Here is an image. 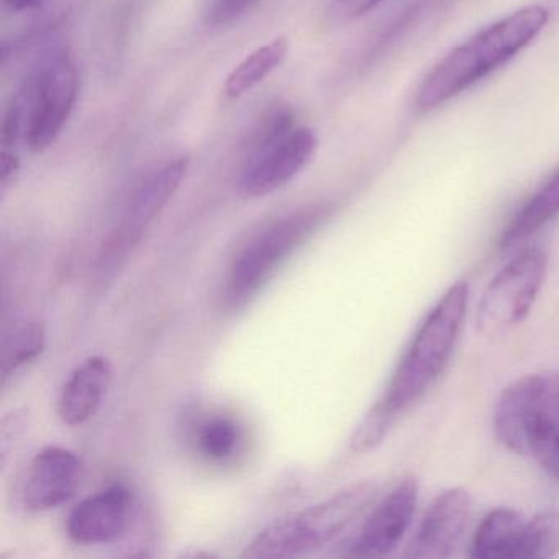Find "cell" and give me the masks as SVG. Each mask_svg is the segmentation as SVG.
<instances>
[{
	"label": "cell",
	"instance_id": "1",
	"mask_svg": "<svg viewBox=\"0 0 559 559\" xmlns=\"http://www.w3.org/2000/svg\"><path fill=\"white\" fill-rule=\"evenodd\" d=\"M548 22V9L533 4L477 32L425 76L415 93V106L428 112L460 96L530 47Z\"/></svg>",
	"mask_w": 559,
	"mask_h": 559
},
{
	"label": "cell",
	"instance_id": "2",
	"mask_svg": "<svg viewBox=\"0 0 559 559\" xmlns=\"http://www.w3.org/2000/svg\"><path fill=\"white\" fill-rule=\"evenodd\" d=\"M467 297L466 283L453 284L418 326L385 394L379 399L392 414L397 415L417 402L447 368L466 316Z\"/></svg>",
	"mask_w": 559,
	"mask_h": 559
},
{
	"label": "cell",
	"instance_id": "3",
	"mask_svg": "<svg viewBox=\"0 0 559 559\" xmlns=\"http://www.w3.org/2000/svg\"><path fill=\"white\" fill-rule=\"evenodd\" d=\"M376 493V484H355L317 506L277 520L248 545L243 558H293L317 551L371 506Z\"/></svg>",
	"mask_w": 559,
	"mask_h": 559
},
{
	"label": "cell",
	"instance_id": "4",
	"mask_svg": "<svg viewBox=\"0 0 559 559\" xmlns=\"http://www.w3.org/2000/svg\"><path fill=\"white\" fill-rule=\"evenodd\" d=\"M548 254L528 248L507 263L484 290L477 306V329L497 338L523 322L545 283Z\"/></svg>",
	"mask_w": 559,
	"mask_h": 559
},
{
	"label": "cell",
	"instance_id": "5",
	"mask_svg": "<svg viewBox=\"0 0 559 559\" xmlns=\"http://www.w3.org/2000/svg\"><path fill=\"white\" fill-rule=\"evenodd\" d=\"M326 207H307L264 228L235 258L231 264V299L241 300L257 293L280 264L304 243L325 221Z\"/></svg>",
	"mask_w": 559,
	"mask_h": 559
},
{
	"label": "cell",
	"instance_id": "6",
	"mask_svg": "<svg viewBox=\"0 0 559 559\" xmlns=\"http://www.w3.org/2000/svg\"><path fill=\"white\" fill-rule=\"evenodd\" d=\"M80 91L76 64L60 53L44 64L27 84V96L19 97L25 112V142L28 150L41 153L57 142L73 114Z\"/></svg>",
	"mask_w": 559,
	"mask_h": 559
},
{
	"label": "cell",
	"instance_id": "7",
	"mask_svg": "<svg viewBox=\"0 0 559 559\" xmlns=\"http://www.w3.org/2000/svg\"><path fill=\"white\" fill-rule=\"evenodd\" d=\"M319 139L309 127H294L273 142L251 150L238 189L247 198L273 194L293 181L316 155Z\"/></svg>",
	"mask_w": 559,
	"mask_h": 559
},
{
	"label": "cell",
	"instance_id": "8",
	"mask_svg": "<svg viewBox=\"0 0 559 559\" xmlns=\"http://www.w3.org/2000/svg\"><path fill=\"white\" fill-rule=\"evenodd\" d=\"M417 502L418 483L408 474L374 507L346 556L384 558L391 555L411 528Z\"/></svg>",
	"mask_w": 559,
	"mask_h": 559
},
{
	"label": "cell",
	"instance_id": "9",
	"mask_svg": "<svg viewBox=\"0 0 559 559\" xmlns=\"http://www.w3.org/2000/svg\"><path fill=\"white\" fill-rule=\"evenodd\" d=\"M469 493L464 489H448L428 506L414 536L405 548V558H450L463 539L471 519Z\"/></svg>",
	"mask_w": 559,
	"mask_h": 559
},
{
	"label": "cell",
	"instance_id": "10",
	"mask_svg": "<svg viewBox=\"0 0 559 559\" xmlns=\"http://www.w3.org/2000/svg\"><path fill=\"white\" fill-rule=\"evenodd\" d=\"M132 513V493L123 486L107 487L78 503L68 516L71 539L81 545H104L126 533Z\"/></svg>",
	"mask_w": 559,
	"mask_h": 559
},
{
	"label": "cell",
	"instance_id": "11",
	"mask_svg": "<svg viewBox=\"0 0 559 559\" xmlns=\"http://www.w3.org/2000/svg\"><path fill=\"white\" fill-rule=\"evenodd\" d=\"M83 476L73 451L48 447L34 457L24 489V503L32 512H45L70 500Z\"/></svg>",
	"mask_w": 559,
	"mask_h": 559
},
{
	"label": "cell",
	"instance_id": "12",
	"mask_svg": "<svg viewBox=\"0 0 559 559\" xmlns=\"http://www.w3.org/2000/svg\"><path fill=\"white\" fill-rule=\"evenodd\" d=\"M188 166L189 158L179 156V158L166 162L159 168L153 169L146 178H143L130 198L122 225L114 234V237L119 238L132 250L133 245L140 240L150 222L165 209V205L178 191L186 173H188Z\"/></svg>",
	"mask_w": 559,
	"mask_h": 559
},
{
	"label": "cell",
	"instance_id": "13",
	"mask_svg": "<svg viewBox=\"0 0 559 559\" xmlns=\"http://www.w3.org/2000/svg\"><path fill=\"white\" fill-rule=\"evenodd\" d=\"M112 379V366L103 356H91L74 369L61 391L58 414L64 424L76 427L90 420L103 404Z\"/></svg>",
	"mask_w": 559,
	"mask_h": 559
},
{
	"label": "cell",
	"instance_id": "14",
	"mask_svg": "<svg viewBox=\"0 0 559 559\" xmlns=\"http://www.w3.org/2000/svg\"><path fill=\"white\" fill-rule=\"evenodd\" d=\"M535 374L523 376L503 389L493 408L497 440L516 454H528Z\"/></svg>",
	"mask_w": 559,
	"mask_h": 559
},
{
	"label": "cell",
	"instance_id": "15",
	"mask_svg": "<svg viewBox=\"0 0 559 559\" xmlns=\"http://www.w3.org/2000/svg\"><path fill=\"white\" fill-rule=\"evenodd\" d=\"M526 520L513 509L487 513L474 535L471 556L480 559H516Z\"/></svg>",
	"mask_w": 559,
	"mask_h": 559
},
{
	"label": "cell",
	"instance_id": "16",
	"mask_svg": "<svg viewBox=\"0 0 559 559\" xmlns=\"http://www.w3.org/2000/svg\"><path fill=\"white\" fill-rule=\"evenodd\" d=\"M559 447V371L535 374L530 424V456Z\"/></svg>",
	"mask_w": 559,
	"mask_h": 559
},
{
	"label": "cell",
	"instance_id": "17",
	"mask_svg": "<svg viewBox=\"0 0 559 559\" xmlns=\"http://www.w3.org/2000/svg\"><path fill=\"white\" fill-rule=\"evenodd\" d=\"M559 215V171L555 173L516 212L500 237L503 250L525 241Z\"/></svg>",
	"mask_w": 559,
	"mask_h": 559
},
{
	"label": "cell",
	"instance_id": "18",
	"mask_svg": "<svg viewBox=\"0 0 559 559\" xmlns=\"http://www.w3.org/2000/svg\"><path fill=\"white\" fill-rule=\"evenodd\" d=\"M287 53H289V40L286 37H280L248 55L240 64L231 70L225 81L227 97L238 99V97L250 93L283 64Z\"/></svg>",
	"mask_w": 559,
	"mask_h": 559
},
{
	"label": "cell",
	"instance_id": "19",
	"mask_svg": "<svg viewBox=\"0 0 559 559\" xmlns=\"http://www.w3.org/2000/svg\"><path fill=\"white\" fill-rule=\"evenodd\" d=\"M559 552V513L542 512L526 520L516 559H546Z\"/></svg>",
	"mask_w": 559,
	"mask_h": 559
},
{
	"label": "cell",
	"instance_id": "20",
	"mask_svg": "<svg viewBox=\"0 0 559 559\" xmlns=\"http://www.w3.org/2000/svg\"><path fill=\"white\" fill-rule=\"evenodd\" d=\"M47 335L40 323H27L15 330L2 346V378H9L12 372L21 369L27 362L34 361L44 352Z\"/></svg>",
	"mask_w": 559,
	"mask_h": 559
},
{
	"label": "cell",
	"instance_id": "21",
	"mask_svg": "<svg viewBox=\"0 0 559 559\" xmlns=\"http://www.w3.org/2000/svg\"><path fill=\"white\" fill-rule=\"evenodd\" d=\"M395 417L397 415L392 414L381 401L376 402V405H372L371 411L366 414L353 433L352 441H349L352 450L356 453H368V451L374 450L384 440Z\"/></svg>",
	"mask_w": 559,
	"mask_h": 559
},
{
	"label": "cell",
	"instance_id": "22",
	"mask_svg": "<svg viewBox=\"0 0 559 559\" xmlns=\"http://www.w3.org/2000/svg\"><path fill=\"white\" fill-rule=\"evenodd\" d=\"M237 443V425L228 418L218 417L207 421L199 433V448L209 460H227L234 453Z\"/></svg>",
	"mask_w": 559,
	"mask_h": 559
},
{
	"label": "cell",
	"instance_id": "23",
	"mask_svg": "<svg viewBox=\"0 0 559 559\" xmlns=\"http://www.w3.org/2000/svg\"><path fill=\"white\" fill-rule=\"evenodd\" d=\"M257 2L258 0H218V4L209 12L205 24L211 28L227 27L247 14Z\"/></svg>",
	"mask_w": 559,
	"mask_h": 559
},
{
	"label": "cell",
	"instance_id": "24",
	"mask_svg": "<svg viewBox=\"0 0 559 559\" xmlns=\"http://www.w3.org/2000/svg\"><path fill=\"white\" fill-rule=\"evenodd\" d=\"M384 0H333L332 15L338 21H355L374 11Z\"/></svg>",
	"mask_w": 559,
	"mask_h": 559
},
{
	"label": "cell",
	"instance_id": "25",
	"mask_svg": "<svg viewBox=\"0 0 559 559\" xmlns=\"http://www.w3.org/2000/svg\"><path fill=\"white\" fill-rule=\"evenodd\" d=\"M19 169H21L19 156L9 148L2 150V155H0V181H2L4 188L14 179Z\"/></svg>",
	"mask_w": 559,
	"mask_h": 559
},
{
	"label": "cell",
	"instance_id": "26",
	"mask_svg": "<svg viewBox=\"0 0 559 559\" xmlns=\"http://www.w3.org/2000/svg\"><path fill=\"white\" fill-rule=\"evenodd\" d=\"M536 463L549 474L559 480V447L548 448V450L539 451L535 456Z\"/></svg>",
	"mask_w": 559,
	"mask_h": 559
},
{
	"label": "cell",
	"instance_id": "27",
	"mask_svg": "<svg viewBox=\"0 0 559 559\" xmlns=\"http://www.w3.org/2000/svg\"><path fill=\"white\" fill-rule=\"evenodd\" d=\"M5 8L11 9L12 12L31 11V9L40 8L47 0H2Z\"/></svg>",
	"mask_w": 559,
	"mask_h": 559
}]
</instances>
